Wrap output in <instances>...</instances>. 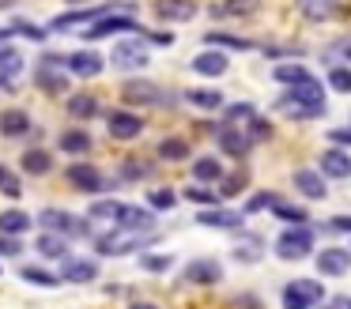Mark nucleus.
Here are the masks:
<instances>
[{"label":"nucleus","mask_w":351,"mask_h":309,"mask_svg":"<svg viewBox=\"0 0 351 309\" xmlns=\"http://www.w3.org/2000/svg\"><path fill=\"white\" fill-rule=\"evenodd\" d=\"M276 110L283 113V117L291 121H313L325 113V87H321V79L313 75V79L298 83V87H287V95L276 102Z\"/></svg>","instance_id":"obj_1"},{"label":"nucleus","mask_w":351,"mask_h":309,"mask_svg":"<svg viewBox=\"0 0 351 309\" xmlns=\"http://www.w3.org/2000/svg\"><path fill=\"white\" fill-rule=\"evenodd\" d=\"M155 241L152 230H110L102 234V238H95V249H99L102 256H121V253H136V249H147Z\"/></svg>","instance_id":"obj_2"},{"label":"nucleus","mask_w":351,"mask_h":309,"mask_svg":"<svg viewBox=\"0 0 351 309\" xmlns=\"http://www.w3.org/2000/svg\"><path fill=\"white\" fill-rule=\"evenodd\" d=\"M34 223H38L46 234H61V238H91V226H87V219L72 215V211H61V208L38 211V219H34Z\"/></svg>","instance_id":"obj_3"},{"label":"nucleus","mask_w":351,"mask_h":309,"mask_svg":"<svg viewBox=\"0 0 351 309\" xmlns=\"http://www.w3.org/2000/svg\"><path fill=\"white\" fill-rule=\"evenodd\" d=\"M69 57H61V53H46V57L38 60V68H34V87H42L46 95H64L69 90Z\"/></svg>","instance_id":"obj_4"},{"label":"nucleus","mask_w":351,"mask_h":309,"mask_svg":"<svg viewBox=\"0 0 351 309\" xmlns=\"http://www.w3.org/2000/svg\"><path fill=\"white\" fill-rule=\"evenodd\" d=\"M313 253V230L310 226H287V230L276 238V256L283 260H306Z\"/></svg>","instance_id":"obj_5"},{"label":"nucleus","mask_w":351,"mask_h":309,"mask_svg":"<svg viewBox=\"0 0 351 309\" xmlns=\"http://www.w3.org/2000/svg\"><path fill=\"white\" fill-rule=\"evenodd\" d=\"M325 298V286L313 283V279H291L283 286V309H310Z\"/></svg>","instance_id":"obj_6"},{"label":"nucleus","mask_w":351,"mask_h":309,"mask_svg":"<svg viewBox=\"0 0 351 309\" xmlns=\"http://www.w3.org/2000/svg\"><path fill=\"white\" fill-rule=\"evenodd\" d=\"M121 12V4H99V8H80V12H64V15H57L49 27L53 30H72V27H84V23H99V19H106V15H117Z\"/></svg>","instance_id":"obj_7"},{"label":"nucleus","mask_w":351,"mask_h":309,"mask_svg":"<svg viewBox=\"0 0 351 309\" xmlns=\"http://www.w3.org/2000/svg\"><path fill=\"white\" fill-rule=\"evenodd\" d=\"M121 98L125 102H136V106H167V90L155 87L152 79H125Z\"/></svg>","instance_id":"obj_8"},{"label":"nucleus","mask_w":351,"mask_h":309,"mask_svg":"<svg viewBox=\"0 0 351 309\" xmlns=\"http://www.w3.org/2000/svg\"><path fill=\"white\" fill-rule=\"evenodd\" d=\"M136 19L132 15H106V19L91 23L84 30V42H99V38H110V34H136Z\"/></svg>","instance_id":"obj_9"},{"label":"nucleus","mask_w":351,"mask_h":309,"mask_svg":"<svg viewBox=\"0 0 351 309\" xmlns=\"http://www.w3.org/2000/svg\"><path fill=\"white\" fill-rule=\"evenodd\" d=\"M64 181L76 185L80 193H102V188H106V177L99 173L95 162H72L69 170H64Z\"/></svg>","instance_id":"obj_10"},{"label":"nucleus","mask_w":351,"mask_h":309,"mask_svg":"<svg viewBox=\"0 0 351 309\" xmlns=\"http://www.w3.org/2000/svg\"><path fill=\"white\" fill-rule=\"evenodd\" d=\"M106 128L114 140H136L144 132V117L132 110H114V113H106Z\"/></svg>","instance_id":"obj_11"},{"label":"nucleus","mask_w":351,"mask_h":309,"mask_svg":"<svg viewBox=\"0 0 351 309\" xmlns=\"http://www.w3.org/2000/svg\"><path fill=\"white\" fill-rule=\"evenodd\" d=\"M223 279V264L219 260H189L182 271V283H193V286H215Z\"/></svg>","instance_id":"obj_12"},{"label":"nucleus","mask_w":351,"mask_h":309,"mask_svg":"<svg viewBox=\"0 0 351 309\" xmlns=\"http://www.w3.org/2000/svg\"><path fill=\"white\" fill-rule=\"evenodd\" d=\"M317 173L321 177H336V181H348L351 177V155L343 147H328V151H321V158H317Z\"/></svg>","instance_id":"obj_13"},{"label":"nucleus","mask_w":351,"mask_h":309,"mask_svg":"<svg viewBox=\"0 0 351 309\" xmlns=\"http://www.w3.org/2000/svg\"><path fill=\"white\" fill-rule=\"evenodd\" d=\"M110 60H114V68H121V72H140V68L147 64V49L140 42H117L114 53H110Z\"/></svg>","instance_id":"obj_14"},{"label":"nucleus","mask_w":351,"mask_h":309,"mask_svg":"<svg viewBox=\"0 0 351 309\" xmlns=\"http://www.w3.org/2000/svg\"><path fill=\"white\" fill-rule=\"evenodd\" d=\"M102 68H106V60H102L95 49H76V53H69V72L80 75V79H95V75H102Z\"/></svg>","instance_id":"obj_15"},{"label":"nucleus","mask_w":351,"mask_h":309,"mask_svg":"<svg viewBox=\"0 0 351 309\" xmlns=\"http://www.w3.org/2000/svg\"><path fill=\"white\" fill-rule=\"evenodd\" d=\"M193 15H197V0H155L159 23H189Z\"/></svg>","instance_id":"obj_16"},{"label":"nucleus","mask_w":351,"mask_h":309,"mask_svg":"<svg viewBox=\"0 0 351 309\" xmlns=\"http://www.w3.org/2000/svg\"><path fill=\"white\" fill-rule=\"evenodd\" d=\"M215 132V140H219V147H223V155H230V158H245L253 151V140L245 132H238V128H212Z\"/></svg>","instance_id":"obj_17"},{"label":"nucleus","mask_w":351,"mask_h":309,"mask_svg":"<svg viewBox=\"0 0 351 309\" xmlns=\"http://www.w3.org/2000/svg\"><path fill=\"white\" fill-rule=\"evenodd\" d=\"M114 226H121V230H152V226H155V211L152 208H136V203H121Z\"/></svg>","instance_id":"obj_18"},{"label":"nucleus","mask_w":351,"mask_h":309,"mask_svg":"<svg viewBox=\"0 0 351 309\" xmlns=\"http://www.w3.org/2000/svg\"><path fill=\"white\" fill-rule=\"evenodd\" d=\"M257 121H261V113L253 110L250 102H230L227 113H223V125H227V128H238V132H245V136L253 132V125H257Z\"/></svg>","instance_id":"obj_19"},{"label":"nucleus","mask_w":351,"mask_h":309,"mask_svg":"<svg viewBox=\"0 0 351 309\" xmlns=\"http://www.w3.org/2000/svg\"><path fill=\"white\" fill-rule=\"evenodd\" d=\"M351 268V249H340V245H328L317 253V271L321 275H343Z\"/></svg>","instance_id":"obj_20"},{"label":"nucleus","mask_w":351,"mask_h":309,"mask_svg":"<svg viewBox=\"0 0 351 309\" xmlns=\"http://www.w3.org/2000/svg\"><path fill=\"white\" fill-rule=\"evenodd\" d=\"M99 279V264L95 260H76V256H69L61 268V283H95Z\"/></svg>","instance_id":"obj_21"},{"label":"nucleus","mask_w":351,"mask_h":309,"mask_svg":"<svg viewBox=\"0 0 351 309\" xmlns=\"http://www.w3.org/2000/svg\"><path fill=\"white\" fill-rule=\"evenodd\" d=\"M193 72L197 75H208V79H215V75L227 72V53L223 49H204L193 57Z\"/></svg>","instance_id":"obj_22"},{"label":"nucleus","mask_w":351,"mask_h":309,"mask_svg":"<svg viewBox=\"0 0 351 309\" xmlns=\"http://www.w3.org/2000/svg\"><path fill=\"white\" fill-rule=\"evenodd\" d=\"M242 211H223V208H204L197 215V223L200 226H215V230H238L242 226Z\"/></svg>","instance_id":"obj_23"},{"label":"nucleus","mask_w":351,"mask_h":309,"mask_svg":"<svg viewBox=\"0 0 351 309\" xmlns=\"http://www.w3.org/2000/svg\"><path fill=\"white\" fill-rule=\"evenodd\" d=\"M295 188L306 196V200H325L328 196V185L317 170H295Z\"/></svg>","instance_id":"obj_24"},{"label":"nucleus","mask_w":351,"mask_h":309,"mask_svg":"<svg viewBox=\"0 0 351 309\" xmlns=\"http://www.w3.org/2000/svg\"><path fill=\"white\" fill-rule=\"evenodd\" d=\"M298 12L310 23H328L340 15V0H298Z\"/></svg>","instance_id":"obj_25"},{"label":"nucleus","mask_w":351,"mask_h":309,"mask_svg":"<svg viewBox=\"0 0 351 309\" xmlns=\"http://www.w3.org/2000/svg\"><path fill=\"white\" fill-rule=\"evenodd\" d=\"M31 132V117L23 110H0V136L4 140H19Z\"/></svg>","instance_id":"obj_26"},{"label":"nucleus","mask_w":351,"mask_h":309,"mask_svg":"<svg viewBox=\"0 0 351 309\" xmlns=\"http://www.w3.org/2000/svg\"><path fill=\"white\" fill-rule=\"evenodd\" d=\"M19 166H23V173H31V177H46V173L53 170V158H49V151L31 147V151H23Z\"/></svg>","instance_id":"obj_27"},{"label":"nucleus","mask_w":351,"mask_h":309,"mask_svg":"<svg viewBox=\"0 0 351 309\" xmlns=\"http://www.w3.org/2000/svg\"><path fill=\"white\" fill-rule=\"evenodd\" d=\"M57 147H61L64 155H87V151H91V136H87L84 128H64V132L57 136Z\"/></svg>","instance_id":"obj_28"},{"label":"nucleus","mask_w":351,"mask_h":309,"mask_svg":"<svg viewBox=\"0 0 351 309\" xmlns=\"http://www.w3.org/2000/svg\"><path fill=\"white\" fill-rule=\"evenodd\" d=\"M34 249H38L46 260H69V238H61V234H42V238L34 241Z\"/></svg>","instance_id":"obj_29"},{"label":"nucleus","mask_w":351,"mask_h":309,"mask_svg":"<svg viewBox=\"0 0 351 309\" xmlns=\"http://www.w3.org/2000/svg\"><path fill=\"white\" fill-rule=\"evenodd\" d=\"M69 113L76 121H91V117H99V113H102V102L95 95H84V90H80V95L69 98Z\"/></svg>","instance_id":"obj_30"},{"label":"nucleus","mask_w":351,"mask_h":309,"mask_svg":"<svg viewBox=\"0 0 351 309\" xmlns=\"http://www.w3.org/2000/svg\"><path fill=\"white\" fill-rule=\"evenodd\" d=\"M261 8V0H223V4H215V19H245V15H253Z\"/></svg>","instance_id":"obj_31"},{"label":"nucleus","mask_w":351,"mask_h":309,"mask_svg":"<svg viewBox=\"0 0 351 309\" xmlns=\"http://www.w3.org/2000/svg\"><path fill=\"white\" fill-rule=\"evenodd\" d=\"M31 226H34V219L27 215V211H19V208H12V211L0 215V234H8V238H19V234H27Z\"/></svg>","instance_id":"obj_32"},{"label":"nucleus","mask_w":351,"mask_h":309,"mask_svg":"<svg viewBox=\"0 0 351 309\" xmlns=\"http://www.w3.org/2000/svg\"><path fill=\"white\" fill-rule=\"evenodd\" d=\"M193 177H197V185H208V181H223V162L215 155H200L197 162H193Z\"/></svg>","instance_id":"obj_33"},{"label":"nucleus","mask_w":351,"mask_h":309,"mask_svg":"<svg viewBox=\"0 0 351 309\" xmlns=\"http://www.w3.org/2000/svg\"><path fill=\"white\" fill-rule=\"evenodd\" d=\"M23 53L16 49V45H0V79H16L19 72H23Z\"/></svg>","instance_id":"obj_34"},{"label":"nucleus","mask_w":351,"mask_h":309,"mask_svg":"<svg viewBox=\"0 0 351 309\" xmlns=\"http://www.w3.org/2000/svg\"><path fill=\"white\" fill-rule=\"evenodd\" d=\"M272 75L283 83V87H298V83L313 79V72H310L306 64H298V60H295V64H276V68H272Z\"/></svg>","instance_id":"obj_35"},{"label":"nucleus","mask_w":351,"mask_h":309,"mask_svg":"<svg viewBox=\"0 0 351 309\" xmlns=\"http://www.w3.org/2000/svg\"><path fill=\"white\" fill-rule=\"evenodd\" d=\"M159 158L162 162H185V158H189V140H182V136L159 140Z\"/></svg>","instance_id":"obj_36"},{"label":"nucleus","mask_w":351,"mask_h":309,"mask_svg":"<svg viewBox=\"0 0 351 309\" xmlns=\"http://www.w3.org/2000/svg\"><path fill=\"white\" fill-rule=\"evenodd\" d=\"M261 253H265V241H261L257 234H245V238L234 245V260H242V264H257Z\"/></svg>","instance_id":"obj_37"},{"label":"nucleus","mask_w":351,"mask_h":309,"mask_svg":"<svg viewBox=\"0 0 351 309\" xmlns=\"http://www.w3.org/2000/svg\"><path fill=\"white\" fill-rule=\"evenodd\" d=\"M185 102L197 106V110H219V106L227 102V98H223L219 90H208V87L200 90V87H197V90H185Z\"/></svg>","instance_id":"obj_38"},{"label":"nucleus","mask_w":351,"mask_h":309,"mask_svg":"<svg viewBox=\"0 0 351 309\" xmlns=\"http://www.w3.org/2000/svg\"><path fill=\"white\" fill-rule=\"evenodd\" d=\"M204 42L212 45V49H253V42H245V38H234V34H219V30L204 34Z\"/></svg>","instance_id":"obj_39"},{"label":"nucleus","mask_w":351,"mask_h":309,"mask_svg":"<svg viewBox=\"0 0 351 309\" xmlns=\"http://www.w3.org/2000/svg\"><path fill=\"white\" fill-rule=\"evenodd\" d=\"M117 211H121L117 200H95L91 211H87V219H95V223H117Z\"/></svg>","instance_id":"obj_40"},{"label":"nucleus","mask_w":351,"mask_h":309,"mask_svg":"<svg viewBox=\"0 0 351 309\" xmlns=\"http://www.w3.org/2000/svg\"><path fill=\"white\" fill-rule=\"evenodd\" d=\"M19 275H23L27 283H34V286H57L61 283V275H53V271H46V268H34V264H27Z\"/></svg>","instance_id":"obj_41"},{"label":"nucleus","mask_w":351,"mask_h":309,"mask_svg":"<svg viewBox=\"0 0 351 309\" xmlns=\"http://www.w3.org/2000/svg\"><path fill=\"white\" fill-rule=\"evenodd\" d=\"M185 200L200 203V208H215V203H219L223 196H219V193H212V188H204V185H189V188H185Z\"/></svg>","instance_id":"obj_42"},{"label":"nucleus","mask_w":351,"mask_h":309,"mask_svg":"<svg viewBox=\"0 0 351 309\" xmlns=\"http://www.w3.org/2000/svg\"><path fill=\"white\" fill-rule=\"evenodd\" d=\"M174 203H178L174 188H155V193H147V208L152 211H170Z\"/></svg>","instance_id":"obj_43"},{"label":"nucleus","mask_w":351,"mask_h":309,"mask_svg":"<svg viewBox=\"0 0 351 309\" xmlns=\"http://www.w3.org/2000/svg\"><path fill=\"white\" fill-rule=\"evenodd\" d=\"M328 87L340 90V95H351V68H348V64L328 68Z\"/></svg>","instance_id":"obj_44"},{"label":"nucleus","mask_w":351,"mask_h":309,"mask_svg":"<svg viewBox=\"0 0 351 309\" xmlns=\"http://www.w3.org/2000/svg\"><path fill=\"white\" fill-rule=\"evenodd\" d=\"M276 215L283 219V223H291V226H302V223H310V219H306V211L302 208H295V203H283V200H276Z\"/></svg>","instance_id":"obj_45"},{"label":"nucleus","mask_w":351,"mask_h":309,"mask_svg":"<svg viewBox=\"0 0 351 309\" xmlns=\"http://www.w3.org/2000/svg\"><path fill=\"white\" fill-rule=\"evenodd\" d=\"M276 200H280V196L276 193H253L250 200H245V215H257V211H268V208H276Z\"/></svg>","instance_id":"obj_46"},{"label":"nucleus","mask_w":351,"mask_h":309,"mask_svg":"<svg viewBox=\"0 0 351 309\" xmlns=\"http://www.w3.org/2000/svg\"><path fill=\"white\" fill-rule=\"evenodd\" d=\"M245 185H250V170H234V173H227V177H223V193L219 196H238Z\"/></svg>","instance_id":"obj_47"},{"label":"nucleus","mask_w":351,"mask_h":309,"mask_svg":"<svg viewBox=\"0 0 351 309\" xmlns=\"http://www.w3.org/2000/svg\"><path fill=\"white\" fill-rule=\"evenodd\" d=\"M147 173H152V166H144L140 158H129V162H121L117 177H121V181H140V177H147Z\"/></svg>","instance_id":"obj_48"},{"label":"nucleus","mask_w":351,"mask_h":309,"mask_svg":"<svg viewBox=\"0 0 351 309\" xmlns=\"http://www.w3.org/2000/svg\"><path fill=\"white\" fill-rule=\"evenodd\" d=\"M170 264H174V256H170V253H159V256H140V268H144V271H167Z\"/></svg>","instance_id":"obj_49"},{"label":"nucleus","mask_w":351,"mask_h":309,"mask_svg":"<svg viewBox=\"0 0 351 309\" xmlns=\"http://www.w3.org/2000/svg\"><path fill=\"white\" fill-rule=\"evenodd\" d=\"M0 193H4V196H8V200H19V196H23V188H19V177H16V173H4V181H0Z\"/></svg>","instance_id":"obj_50"},{"label":"nucleus","mask_w":351,"mask_h":309,"mask_svg":"<svg viewBox=\"0 0 351 309\" xmlns=\"http://www.w3.org/2000/svg\"><path fill=\"white\" fill-rule=\"evenodd\" d=\"M16 253H23L19 238H8V234H0V256H16Z\"/></svg>","instance_id":"obj_51"},{"label":"nucleus","mask_w":351,"mask_h":309,"mask_svg":"<svg viewBox=\"0 0 351 309\" xmlns=\"http://www.w3.org/2000/svg\"><path fill=\"white\" fill-rule=\"evenodd\" d=\"M325 230H332V234H351V215H336V219H328Z\"/></svg>","instance_id":"obj_52"},{"label":"nucleus","mask_w":351,"mask_h":309,"mask_svg":"<svg viewBox=\"0 0 351 309\" xmlns=\"http://www.w3.org/2000/svg\"><path fill=\"white\" fill-rule=\"evenodd\" d=\"M328 140H332L336 147H351V128H332V132H328Z\"/></svg>","instance_id":"obj_53"},{"label":"nucleus","mask_w":351,"mask_h":309,"mask_svg":"<svg viewBox=\"0 0 351 309\" xmlns=\"http://www.w3.org/2000/svg\"><path fill=\"white\" fill-rule=\"evenodd\" d=\"M147 42H155V45H162V49H167V45H174V34H147Z\"/></svg>","instance_id":"obj_54"},{"label":"nucleus","mask_w":351,"mask_h":309,"mask_svg":"<svg viewBox=\"0 0 351 309\" xmlns=\"http://www.w3.org/2000/svg\"><path fill=\"white\" fill-rule=\"evenodd\" d=\"M336 53L351 60V42H340V45H332V49H328V57H336Z\"/></svg>","instance_id":"obj_55"},{"label":"nucleus","mask_w":351,"mask_h":309,"mask_svg":"<svg viewBox=\"0 0 351 309\" xmlns=\"http://www.w3.org/2000/svg\"><path fill=\"white\" fill-rule=\"evenodd\" d=\"M12 34H16V27H0V45L8 42V38H12Z\"/></svg>","instance_id":"obj_56"},{"label":"nucleus","mask_w":351,"mask_h":309,"mask_svg":"<svg viewBox=\"0 0 351 309\" xmlns=\"http://www.w3.org/2000/svg\"><path fill=\"white\" fill-rule=\"evenodd\" d=\"M129 309H159V306H155V301H132Z\"/></svg>","instance_id":"obj_57"},{"label":"nucleus","mask_w":351,"mask_h":309,"mask_svg":"<svg viewBox=\"0 0 351 309\" xmlns=\"http://www.w3.org/2000/svg\"><path fill=\"white\" fill-rule=\"evenodd\" d=\"M343 309H351V298H343Z\"/></svg>","instance_id":"obj_58"},{"label":"nucleus","mask_w":351,"mask_h":309,"mask_svg":"<svg viewBox=\"0 0 351 309\" xmlns=\"http://www.w3.org/2000/svg\"><path fill=\"white\" fill-rule=\"evenodd\" d=\"M4 173H8V170H4V166H0V181H4Z\"/></svg>","instance_id":"obj_59"}]
</instances>
